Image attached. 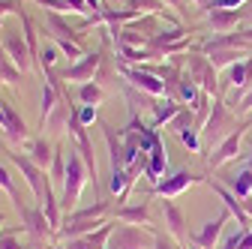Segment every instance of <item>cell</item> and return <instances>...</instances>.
<instances>
[{"mask_svg":"<svg viewBox=\"0 0 252 249\" xmlns=\"http://www.w3.org/2000/svg\"><path fill=\"white\" fill-rule=\"evenodd\" d=\"M228 216H231V213H228V210H222V213H219L216 219H210V222H207L201 231H195V234H192V246H201V249H213L216 237L222 234V225L228 222Z\"/></svg>","mask_w":252,"mask_h":249,"instance_id":"10","label":"cell"},{"mask_svg":"<svg viewBox=\"0 0 252 249\" xmlns=\"http://www.w3.org/2000/svg\"><path fill=\"white\" fill-rule=\"evenodd\" d=\"M180 141H183V144H186L189 150H198V135H195L192 129H189V132L183 129V132H180Z\"/></svg>","mask_w":252,"mask_h":249,"instance_id":"30","label":"cell"},{"mask_svg":"<svg viewBox=\"0 0 252 249\" xmlns=\"http://www.w3.org/2000/svg\"><path fill=\"white\" fill-rule=\"evenodd\" d=\"M30 159H33L39 168H45L54 156H51V144L48 141H42V138H36L33 144H30Z\"/></svg>","mask_w":252,"mask_h":249,"instance_id":"23","label":"cell"},{"mask_svg":"<svg viewBox=\"0 0 252 249\" xmlns=\"http://www.w3.org/2000/svg\"><path fill=\"white\" fill-rule=\"evenodd\" d=\"M225 189H231L240 201L252 195V168H243V171H234L225 177Z\"/></svg>","mask_w":252,"mask_h":249,"instance_id":"13","label":"cell"},{"mask_svg":"<svg viewBox=\"0 0 252 249\" xmlns=\"http://www.w3.org/2000/svg\"><path fill=\"white\" fill-rule=\"evenodd\" d=\"M0 186H3V189L12 195V204H15V207H24L21 198H18V192H15V183H12V177H9V171H6L3 165H0Z\"/></svg>","mask_w":252,"mask_h":249,"instance_id":"26","label":"cell"},{"mask_svg":"<svg viewBox=\"0 0 252 249\" xmlns=\"http://www.w3.org/2000/svg\"><path fill=\"white\" fill-rule=\"evenodd\" d=\"M99 60H102V54H87V57H81V63L63 69V81H87L93 72H96Z\"/></svg>","mask_w":252,"mask_h":249,"instance_id":"12","label":"cell"},{"mask_svg":"<svg viewBox=\"0 0 252 249\" xmlns=\"http://www.w3.org/2000/svg\"><path fill=\"white\" fill-rule=\"evenodd\" d=\"M192 84H201L204 93H213L216 90V66L207 63L204 57H189V75H186Z\"/></svg>","mask_w":252,"mask_h":249,"instance_id":"7","label":"cell"},{"mask_svg":"<svg viewBox=\"0 0 252 249\" xmlns=\"http://www.w3.org/2000/svg\"><path fill=\"white\" fill-rule=\"evenodd\" d=\"M162 213H165V225H168V231H171L177 240H183V213L177 210V204H174L171 198L162 201Z\"/></svg>","mask_w":252,"mask_h":249,"instance_id":"20","label":"cell"},{"mask_svg":"<svg viewBox=\"0 0 252 249\" xmlns=\"http://www.w3.org/2000/svg\"><path fill=\"white\" fill-rule=\"evenodd\" d=\"M168 3H180V0H168Z\"/></svg>","mask_w":252,"mask_h":249,"instance_id":"43","label":"cell"},{"mask_svg":"<svg viewBox=\"0 0 252 249\" xmlns=\"http://www.w3.org/2000/svg\"><path fill=\"white\" fill-rule=\"evenodd\" d=\"M9 159L21 168V174H24V180L30 183V189H33V195H36V201H45V192L51 189V186L45 183V177H42V168L33 162V159H27V156H21V153H9Z\"/></svg>","mask_w":252,"mask_h":249,"instance_id":"3","label":"cell"},{"mask_svg":"<svg viewBox=\"0 0 252 249\" xmlns=\"http://www.w3.org/2000/svg\"><path fill=\"white\" fill-rule=\"evenodd\" d=\"M54 60H57L54 48H45V51H42V66H45V69H51V63H54Z\"/></svg>","mask_w":252,"mask_h":249,"instance_id":"35","label":"cell"},{"mask_svg":"<svg viewBox=\"0 0 252 249\" xmlns=\"http://www.w3.org/2000/svg\"><path fill=\"white\" fill-rule=\"evenodd\" d=\"M207 18H210V24H213V30H216L219 36H225L228 30L240 21V15H237V12H231V9H210V15H207Z\"/></svg>","mask_w":252,"mask_h":249,"instance_id":"18","label":"cell"},{"mask_svg":"<svg viewBox=\"0 0 252 249\" xmlns=\"http://www.w3.org/2000/svg\"><path fill=\"white\" fill-rule=\"evenodd\" d=\"M177 93H180L186 102H198V90H195V84L189 81V78H183V81L177 84Z\"/></svg>","mask_w":252,"mask_h":249,"instance_id":"28","label":"cell"},{"mask_svg":"<svg viewBox=\"0 0 252 249\" xmlns=\"http://www.w3.org/2000/svg\"><path fill=\"white\" fill-rule=\"evenodd\" d=\"M153 243H156V237H150L138 225H117L111 231L105 249H153Z\"/></svg>","mask_w":252,"mask_h":249,"instance_id":"2","label":"cell"},{"mask_svg":"<svg viewBox=\"0 0 252 249\" xmlns=\"http://www.w3.org/2000/svg\"><path fill=\"white\" fill-rule=\"evenodd\" d=\"M87 180H93V177H90V171H87V165L81 159V153L69 150L66 153V177H63V183H66V189H63V207H75V201H78Z\"/></svg>","mask_w":252,"mask_h":249,"instance_id":"1","label":"cell"},{"mask_svg":"<svg viewBox=\"0 0 252 249\" xmlns=\"http://www.w3.org/2000/svg\"><path fill=\"white\" fill-rule=\"evenodd\" d=\"M198 180H204V177H195V174H189V171H177L174 177H165V180H159L153 186V195H159V198H174V195H180L183 189H189L192 183H198Z\"/></svg>","mask_w":252,"mask_h":249,"instance_id":"5","label":"cell"},{"mask_svg":"<svg viewBox=\"0 0 252 249\" xmlns=\"http://www.w3.org/2000/svg\"><path fill=\"white\" fill-rule=\"evenodd\" d=\"M240 3H246V0H210V6H213V9H225V6H240Z\"/></svg>","mask_w":252,"mask_h":249,"instance_id":"34","label":"cell"},{"mask_svg":"<svg viewBox=\"0 0 252 249\" xmlns=\"http://www.w3.org/2000/svg\"><path fill=\"white\" fill-rule=\"evenodd\" d=\"M192 249H201V246H192Z\"/></svg>","mask_w":252,"mask_h":249,"instance_id":"44","label":"cell"},{"mask_svg":"<svg viewBox=\"0 0 252 249\" xmlns=\"http://www.w3.org/2000/svg\"><path fill=\"white\" fill-rule=\"evenodd\" d=\"M246 126H249V123L243 120V123H237V129L222 141V144H219L216 147V153H213V156H210V168H219V165H225L228 159H234L237 156V147H240V141H243V132H246Z\"/></svg>","mask_w":252,"mask_h":249,"instance_id":"8","label":"cell"},{"mask_svg":"<svg viewBox=\"0 0 252 249\" xmlns=\"http://www.w3.org/2000/svg\"><path fill=\"white\" fill-rule=\"evenodd\" d=\"M18 210H21V216H24L27 231L33 234V237H45V234L51 231V225H48V219H45L42 210H30V207H18Z\"/></svg>","mask_w":252,"mask_h":249,"instance_id":"15","label":"cell"},{"mask_svg":"<svg viewBox=\"0 0 252 249\" xmlns=\"http://www.w3.org/2000/svg\"><path fill=\"white\" fill-rule=\"evenodd\" d=\"M6 135H9V141H24L27 138V126H24V120L15 114V108L12 105H6Z\"/></svg>","mask_w":252,"mask_h":249,"instance_id":"21","label":"cell"},{"mask_svg":"<svg viewBox=\"0 0 252 249\" xmlns=\"http://www.w3.org/2000/svg\"><path fill=\"white\" fill-rule=\"evenodd\" d=\"M42 213H45V219H48L51 231H60V228H63V225H60V213H57V201H54L51 189L45 192V201H42Z\"/></svg>","mask_w":252,"mask_h":249,"instance_id":"24","label":"cell"},{"mask_svg":"<svg viewBox=\"0 0 252 249\" xmlns=\"http://www.w3.org/2000/svg\"><path fill=\"white\" fill-rule=\"evenodd\" d=\"M207 186H210V189L219 195V198H222L225 201V207H228V213L234 216V219H237V225L243 228V231H249V225H252V216L243 210V204H240V198L231 192V189H225V186L222 183H213V180H207Z\"/></svg>","mask_w":252,"mask_h":249,"instance_id":"6","label":"cell"},{"mask_svg":"<svg viewBox=\"0 0 252 249\" xmlns=\"http://www.w3.org/2000/svg\"><path fill=\"white\" fill-rule=\"evenodd\" d=\"M3 219H6V216H3V213H0V222H3Z\"/></svg>","mask_w":252,"mask_h":249,"instance_id":"42","label":"cell"},{"mask_svg":"<svg viewBox=\"0 0 252 249\" xmlns=\"http://www.w3.org/2000/svg\"><path fill=\"white\" fill-rule=\"evenodd\" d=\"M153 249H177V246H174V243H168V240L159 234V237H156V243H153Z\"/></svg>","mask_w":252,"mask_h":249,"instance_id":"37","label":"cell"},{"mask_svg":"<svg viewBox=\"0 0 252 249\" xmlns=\"http://www.w3.org/2000/svg\"><path fill=\"white\" fill-rule=\"evenodd\" d=\"M0 249H21V243L12 234H3V237H0Z\"/></svg>","mask_w":252,"mask_h":249,"instance_id":"33","label":"cell"},{"mask_svg":"<svg viewBox=\"0 0 252 249\" xmlns=\"http://www.w3.org/2000/svg\"><path fill=\"white\" fill-rule=\"evenodd\" d=\"M78 114V120L84 123V126H87V123H93V120H96V108H93V105H87V108H81V111H75Z\"/></svg>","mask_w":252,"mask_h":249,"instance_id":"32","label":"cell"},{"mask_svg":"<svg viewBox=\"0 0 252 249\" xmlns=\"http://www.w3.org/2000/svg\"><path fill=\"white\" fill-rule=\"evenodd\" d=\"M102 96H105V93H102L99 84H81V99H84L87 105H99Z\"/></svg>","mask_w":252,"mask_h":249,"instance_id":"25","label":"cell"},{"mask_svg":"<svg viewBox=\"0 0 252 249\" xmlns=\"http://www.w3.org/2000/svg\"><path fill=\"white\" fill-rule=\"evenodd\" d=\"M18 3H15V0H0V21H3V15L9 12V9H15Z\"/></svg>","mask_w":252,"mask_h":249,"instance_id":"36","label":"cell"},{"mask_svg":"<svg viewBox=\"0 0 252 249\" xmlns=\"http://www.w3.org/2000/svg\"><path fill=\"white\" fill-rule=\"evenodd\" d=\"M117 72L123 78H129L132 87L150 93V96H162V93H165V81H159V75H153V72H141V69H132L126 63H117Z\"/></svg>","mask_w":252,"mask_h":249,"instance_id":"4","label":"cell"},{"mask_svg":"<svg viewBox=\"0 0 252 249\" xmlns=\"http://www.w3.org/2000/svg\"><path fill=\"white\" fill-rule=\"evenodd\" d=\"M237 108H240V111H249V108H252V87H249V93H246V96L240 99V105H237Z\"/></svg>","mask_w":252,"mask_h":249,"instance_id":"38","label":"cell"},{"mask_svg":"<svg viewBox=\"0 0 252 249\" xmlns=\"http://www.w3.org/2000/svg\"><path fill=\"white\" fill-rule=\"evenodd\" d=\"M162 168H165V147H162V141H156V147L150 150V159H147V165H144V174H147V180L159 183V174H162Z\"/></svg>","mask_w":252,"mask_h":249,"instance_id":"17","label":"cell"},{"mask_svg":"<svg viewBox=\"0 0 252 249\" xmlns=\"http://www.w3.org/2000/svg\"><path fill=\"white\" fill-rule=\"evenodd\" d=\"M3 48H6V54H9V60H12V66H15V69H30V66L36 63V60L30 57V48H27L18 36H6Z\"/></svg>","mask_w":252,"mask_h":249,"instance_id":"11","label":"cell"},{"mask_svg":"<svg viewBox=\"0 0 252 249\" xmlns=\"http://www.w3.org/2000/svg\"><path fill=\"white\" fill-rule=\"evenodd\" d=\"M132 9H135V12H141V9L159 12V9H162V3H159V0H132Z\"/></svg>","mask_w":252,"mask_h":249,"instance_id":"29","label":"cell"},{"mask_svg":"<svg viewBox=\"0 0 252 249\" xmlns=\"http://www.w3.org/2000/svg\"><path fill=\"white\" fill-rule=\"evenodd\" d=\"M180 114V105L174 102V99H165V102H159V105H153V126H162L165 120H171V117H177Z\"/></svg>","mask_w":252,"mask_h":249,"instance_id":"22","label":"cell"},{"mask_svg":"<svg viewBox=\"0 0 252 249\" xmlns=\"http://www.w3.org/2000/svg\"><path fill=\"white\" fill-rule=\"evenodd\" d=\"M246 168H252V144H249V162H246Z\"/></svg>","mask_w":252,"mask_h":249,"instance_id":"41","label":"cell"},{"mask_svg":"<svg viewBox=\"0 0 252 249\" xmlns=\"http://www.w3.org/2000/svg\"><path fill=\"white\" fill-rule=\"evenodd\" d=\"M51 174H54V180H63V177H66V156H63V150L54 153V159H51Z\"/></svg>","mask_w":252,"mask_h":249,"instance_id":"27","label":"cell"},{"mask_svg":"<svg viewBox=\"0 0 252 249\" xmlns=\"http://www.w3.org/2000/svg\"><path fill=\"white\" fill-rule=\"evenodd\" d=\"M189 120H192V117H189V114H186V111H180V114H177V117H174V123H171V129H174V132H177V135H180V132H183V129H186V123H189Z\"/></svg>","mask_w":252,"mask_h":249,"instance_id":"31","label":"cell"},{"mask_svg":"<svg viewBox=\"0 0 252 249\" xmlns=\"http://www.w3.org/2000/svg\"><path fill=\"white\" fill-rule=\"evenodd\" d=\"M45 24L54 30V36H57V42H81V33L78 30H72L66 21H63L60 15H54V12H45Z\"/></svg>","mask_w":252,"mask_h":249,"instance_id":"14","label":"cell"},{"mask_svg":"<svg viewBox=\"0 0 252 249\" xmlns=\"http://www.w3.org/2000/svg\"><path fill=\"white\" fill-rule=\"evenodd\" d=\"M117 219L129 222V225H150V210L144 201L135 207H117Z\"/></svg>","mask_w":252,"mask_h":249,"instance_id":"19","label":"cell"},{"mask_svg":"<svg viewBox=\"0 0 252 249\" xmlns=\"http://www.w3.org/2000/svg\"><path fill=\"white\" fill-rule=\"evenodd\" d=\"M237 249H252V231H246L243 234V240H240V246Z\"/></svg>","mask_w":252,"mask_h":249,"instance_id":"39","label":"cell"},{"mask_svg":"<svg viewBox=\"0 0 252 249\" xmlns=\"http://www.w3.org/2000/svg\"><path fill=\"white\" fill-rule=\"evenodd\" d=\"M111 225L105 222L102 228H96L93 234H84V237H72L69 243H63V246H51V249H105L108 246V237H111Z\"/></svg>","mask_w":252,"mask_h":249,"instance_id":"9","label":"cell"},{"mask_svg":"<svg viewBox=\"0 0 252 249\" xmlns=\"http://www.w3.org/2000/svg\"><path fill=\"white\" fill-rule=\"evenodd\" d=\"M228 120H231V117H228L225 102H216V105H213V114H210V120H207V126H204L207 138H210V141H219V135H222V126H225Z\"/></svg>","mask_w":252,"mask_h":249,"instance_id":"16","label":"cell"},{"mask_svg":"<svg viewBox=\"0 0 252 249\" xmlns=\"http://www.w3.org/2000/svg\"><path fill=\"white\" fill-rule=\"evenodd\" d=\"M240 36H243V39H246V42L252 45V27H249V30H243V33H240Z\"/></svg>","mask_w":252,"mask_h":249,"instance_id":"40","label":"cell"}]
</instances>
